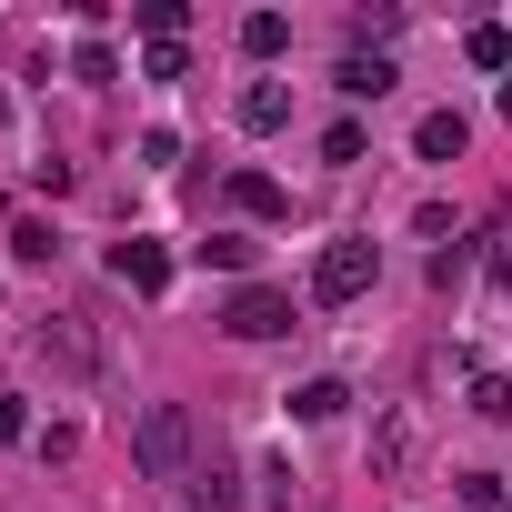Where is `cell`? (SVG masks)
Segmentation results:
<instances>
[{
    "label": "cell",
    "instance_id": "6da1fadb",
    "mask_svg": "<svg viewBox=\"0 0 512 512\" xmlns=\"http://www.w3.org/2000/svg\"><path fill=\"white\" fill-rule=\"evenodd\" d=\"M131 462H141V482H191V412L181 402H151L131 422Z\"/></svg>",
    "mask_w": 512,
    "mask_h": 512
},
{
    "label": "cell",
    "instance_id": "7a4b0ae2",
    "mask_svg": "<svg viewBox=\"0 0 512 512\" xmlns=\"http://www.w3.org/2000/svg\"><path fill=\"white\" fill-rule=\"evenodd\" d=\"M372 272H382V251H372V241H322V262H312V302L342 312V302L372 292Z\"/></svg>",
    "mask_w": 512,
    "mask_h": 512
},
{
    "label": "cell",
    "instance_id": "3957f363",
    "mask_svg": "<svg viewBox=\"0 0 512 512\" xmlns=\"http://www.w3.org/2000/svg\"><path fill=\"white\" fill-rule=\"evenodd\" d=\"M221 332H231V342H282V332H292V292L241 282V292L221 302Z\"/></svg>",
    "mask_w": 512,
    "mask_h": 512
},
{
    "label": "cell",
    "instance_id": "277c9868",
    "mask_svg": "<svg viewBox=\"0 0 512 512\" xmlns=\"http://www.w3.org/2000/svg\"><path fill=\"white\" fill-rule=\"evenodd\" d=\"M422 462V422H412V402H382L372 412V482H402Z\"/></svg>",
    "mask_w": 512,
    "mask_h": 512
},
{
    "label": "cell",
    "instance_id": "5b68a950",
    "mask_svg": "<svg viewBox=\"0 0 512 512\" xmlns=\"http://www.w3.org/2000/svg\"><path fill=\"white\" fill-rule=\"evenodd\" d=\"M41 362H61V372H101V332H91L81 312H51V322H41Z\"/></svg>",
    "mask_w": 512,
    "mask_h": 512
},
{
    "label": "cell",
    "instance_id": "8992f818",
    "mask_svg": "<svg viewBox=\"0 0 512 512\" xmlns=\"http://www.w3.org/2000/svg\"><path fill=\"white\" fill-rule=\"evenodd\" d=\"M111 282H131V292H171V251L161 241H111Z\"/></svg>",
    "mask_w": 512,
    "mask_h": 512
},
{
    "label": "cell",
    "instance_id": "52a82bcc",
    "mask_svg": "<svg viewBox=\"0 0 512 512\" xmlns=\"http://www.w3.org/2000/svg\"><path fill=\"white\" fill-rule=\"evenodd\" d=\"M412 151H422V161H462V151H472V121H462V111H422V121H412Z\"/></svg>",
    "mask_w": 512,
    "mask_h": 512
},
{
    "label": "cell",
    "instance_id": "ba28073f",
    "mask_svg": "<svg viewBox=\"0 0 512 512\" xmlns=\"http://www.w3.org/2000/svg\"><path fill=\"white\" fill-rule=\"evenodd\" d=\"M332 81H342L352 101H382V91H392L402 71H392V51H342V71H332Z\"/></svg>",
    "mask_w": 512,
    "mask_h": 512
},
{
    "label": "cell",
    "instance_id": "9c48e42d",
    "mask_svg": "<svg viewBox=\"0 0 512 512\" xmlns=\"http://www.w3.org/2000/svg\"><path fill=\"white\" fill-rule=\"evenodd\" d=\"M282 121H292V91L282 81H251L241 91V131H282Z\"/></svg>",
    "mask_w": 512,
    "mask_h": 512
},
{
    "label": "cell",
    "instance_id": "30bf717a",
    "mask_svg": "<svg viewBox=\"0 0 512 512\" xmlns=\"http://www.w3.org/2000/svg\"><path fill=\"white\" fill-rule=\"evenodd\" d=\"M462 61H472V71H512V31H502V21H472V31H462Z\"/></svg>",
    "mask_w": 512,
    "mask_h": 512
},
{
    "label": "cell",
    "instance_id": "8fae6325",
    "mask_svg": "<svg viewBox=\"0 0 512 512\" xmlns=\"http://www.w3.org/2000/svg\"><path fill=\"white\" fill-rule=\"evenodd\" d=\"M342 412H352V392H342V382H332V372H322V382H302V392H292V422H342Z\"/></svg>",
    "mask_w": 512,
    "mask_h": 512
},
{
    "label": "cell",
    "instance_id": "7c38bea8",
    "mask_svg": "<svg viewBox=\"0 0 512 512\" xmlns=\"http://www.w3.org/2000/svg\"><path fill=\"white\" fill-rule=\"evenodd\" d=\"M241 51H251V61H282V51H292V21H282V11H251V21H241Z\"/></svg>",
    "mask_w": 512,
    "mask_h": 512
},
{
    "label": "cell",
    "instance_id": "4fadbf2b",
    "mask_svg": "<svg viewBox=\"0 0 512 512\" xmlns=\"http://www.w3.org/2000/svg\"><path fill=\"white\" fill-rule=\"evenodd\" d=\"M262 512H302V472H292V452L262 462Z\"/></svg>",
    "mask_w": 512,
    "mask_h": 512
},
{
    "label": "cell",
    "instance_id": "5bb4252c",
    "mask_svg": "<svg viewBox=\"0 0 512 512\" xmlns=\"http://www.w3.org/2000/svg\"><path fill=\"white\" fill-rule=\"evenodd\" d=\"M191 262L201 272H251V241L241 231H211V241H191Z\"/></svg>",
    "mask_w": 512,
    "mask_h": 512
},
{
    "label": "cell",
    "instance_id": "9a60e30c",
    "mask_svg": "<svg viewBox=\"0 0 512 512\" xmlns=\"http://www.w3.org/2000/svg\"><path fill=\"white\" fill-rule=\"evenodd\" d=\"M181 21H191L181 0H131V31H141V41H181Z\"/></svg>",
    "mask_w": 512,
    "mask_h": 512
},
{
    "label": "cell",
    "instance_id": "2e32d148",
    "mask_svg": "<svg viewBox=\"0 0 512 512\" xmlns=\"http://www.w3.org/2000/svg\"><path fill=\"white\" fill-rule=\"evenodd\" d=\"M231 201H241L251 221H272V211H282V181H272V171H231Z\"/></svg>",
    "mask_w": 512,
    "mask_h": 512
},
{
    "label": "cell",
    "instance_id": "e0dca14e",
    "mask_svg": "<svg viewBox=\"0 0 512 512\" xmlns=\"http://www.w3.org/2000/svg\"><path fill=\"white\" fill-rule=\"evenodd\" d=\"M191 502H201V512H241V482H231L221 462H201V472H191Z\"/></svg>",
    "mask_w": 512,
    "mask_h": 512
},
{
    "label": "cell",
    "instance_id": "ac0fdd59",
    "mask_svg": "<svg viewBox=\"0 0 512 512\" xmlns=\"http://www.w3.org/2000/svg\"><path fill=\"white\" fill-rule=\"evenodd\" d=\"M71 71H81V81H121V51H111V41H101V31H91V41H81V51H71Z\"/></svg>",
    "mask_w": 512,
    "mask_h": 512
},
{
    "label": "cell",
    "instance_id": "d6986e66",
    "mask_svg": "<svg viewBox=\"0 0 512 512\" xmlns=\"http://www.w3.org/2000/svg\"><path fill=\"white\" fill-rule=\"evenodd\" d=\"M362 151H372V131H362V121H332V131H322V161H342V171H352Z\"/></svg>",
    "mask_w": 512,
    "mask_h": 512
},
{
    "label": "cell",
    "instance_id": "ffe728a7",
    "mask_svg": "<svg viewBox=\"0 0 512 512\" xmlns=\"http://www.w3.org/2000/svg\"><path fill=\"white\" fill-rule=\"evenodd\" d=\"M472 412H482V422H512V382H502V372H472Z\"/></svg>",
    "mask_w": 512,
    "mask_h": 512
},
{
    "label": "cell",
    "instance_id": "44dd1931",
    "mask_svg": "<svg viewBox=\"0 0 512 512\" xmlns=\"http://www.w3.org/2000/svg\"><path fill=\"white\" fill-rule=\"evenodd\" d=\"M181 71H191L181 41H151V51H141V81H181Z\"/></svg>",
    "mask_w": 512,
    "mask_h": 512
},
{
    "label": "cell",
    "instance_id": "7402d4cb",
    "mask_svg": "<svg viewBox=\"0 0 512 512\" xmlns=\"http://www.w3.org/2000/svg\"><path fill=\"white\" fill-rule=\"evenodd\" d=\"M11 251H21V262H51L61 231H51V221H21V231H11Z\"/></svg>",
    "mask_w": 512,
    "mask_h": 512
},
{
    "label": "cell",
    "instance_id": "603a6c76",
    "mask_svg": "<svg viewBox=\"0 0 512 512\" xmlns=\"http://www.w3.org/2000/svg\"><path fill=\"white\" fill-rule=\"evenodd\" d=\"M141 161H151V171H171V161H181V131H171V121H151V131H141Z\"/></svg>",
    "mask_w": 512,
    "mask_h": 512
},
{
    "label": "cell",
    "instance_id": "cb8c5ba5",
    "mask_svg": "<svg viewBox=\"0 0 512 512\" xmlns=\"http://www.w3.org/2000/svg\"><path fill=\"white\" fill-rule=\"evenodd\" d=\"M452 492H462V512H492V502H502V482H492V472H462Z\"/></svg>",
    "mask_w": 512,
    "mask_h": 512
},
{
    "label": "cell",
    "instance_id": "d4e9b609",
    "mask_svg": "<svg viewBox=\"0 0 512 512\" xmlns=\"http://www.w3.org/2000/svg\"><path fill=\"white\" fill-rule=\"evenodd\" d=\"M31 432V412H21V392H0V442H21Z\"/></svg>",
    "mask_w": 512,
    "mask_h": 512
},
{
    "label": "cell",
    "instance_id": "484cf974",
    "mask_svg": "<svg viewBox=\"0 0 512 512\" xmlns=\"http://www.w3.org/2000/svg\"><path fill=\"white\" fill-rule=\"evenodd\" d=\"M492 292H512V241H502V251H492Z\"/></svg>",
    "mask_w": 512,
    "mask_h": 512
},
{
    "label": "cell",
    "instance_id": "4316f807",
    "mask_svg": "<svg viewBox=\"0 0 512 512\" xmlns=\"http://www.w3.org/2000/svg\"><path fill=\"white\" fill-rule=\"evenodd\" d=\"M502 121H512V81H502Z\"/></svg>",
    "mask_w": 512,
    "mask_h": 512
},
{
    "label": "cell",
    "instance_id": "83f0119b",
    "mask_svg": "<svg viewBox=\"0 0 512 512\" xmlns=\"http://www.w3.org/2000/svg\"><path fill=\"white\" fill-rule=\"evenodd\" d=\"M492 512H512V502H492Z\"/></svg>",
    "mask_w": 512,
    "mask_h": 512
}]
</instances>
